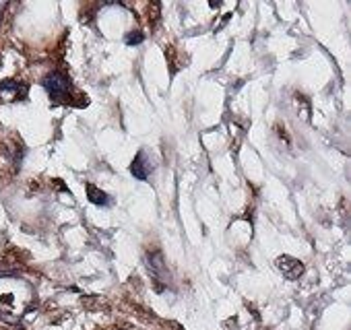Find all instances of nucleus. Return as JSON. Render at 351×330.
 I'll return each mask as SVG.
<instances>
[{
  "mask_svg": "<svg viewBox=\"0 0 351 330\" xmlns=\"http://www.w3.org/2000/svg\"><path fill=\"white\" fill-rule=\"evenodd\" d=\"M27 95V85L19 81H0V97L5 99H25Z\"/></svg>",
  "mask_w": 351,
  "mask_h": 330,
  "instance_id": "4",
  "label": "nucleus"
},
{
  "mask_svg": "<svg viewBox=\"0 0 351 330\" xmlns=\"http://www.w3.org/2000/svg\"><path fill=\"white\" fill-rule=\"evenodd\" d=\"M87 194H89V201H91L93 205H97V207H110V205H112V199H110L106 192L97 190L93 184H87Z\"/></svg>",
  "mask_w": 351,
  "mask_h": 330,
  "instance_id": "5",
  "label": "nucleus"
},
{
  "mask_svg": "<svg viewBox=\"0 0 351 330\" xmlns=\"http://www.w3.org/2000/svg\"><path fill=\"white\" fill-rule=\"evenodd\" d=\"M42 85L54 103H69L73 85H71V79L62 71H52L50 75H46L42 79Z\"/></svg>",
  "mask_w": 351,
  "mask_h": 330,
  "instance_id": "1",
  "label": "nucleus"
},
{
  "mask_svg": "<svg viewBox=\"0 0 351 330\" xmlns=\"http://www.w3.org/2000/svg\"><path fill=\"white\" fill-rule=\"evenodd\" d=\"M277 268H279L289 281L300 279L302 272H304V264H302L300 260L291 258V256H279V258H277Z\"/></svg>",
  "mask_w": 351,
  "mask_h": 330,
  "instance_id": "3",
  "label": "nucleus"
},
{
  "mask_svg": "<svg viewBox=\"0 0 351 330\" xmlns=\"http://www.w3.org/2000/svg\"><path fill=\"white\" fill-rule=\"evenodd\" d=\"M151 161L147 159V153L145 151H138L136 157L132 159L130 163V174L134 176V180H141V182H147L151 170H153V165H149Z\"/></svg>",
  "mask_w": 351,
  "mask_h": 330,
  "instance_id": "2",
  "label": "nucleus"
},
{
  "mask_svg": "<svg viewBox=\"0 0 351 330\" xmlns=\"http://www.w3.org/2000/svg\"><path fill=\"white\" fill-rule=\"evenodd\" d=\"M143 40H145V36H143V34H128V36L124 38V42H126L128 46H138Z\"/></svg>",
  "mask_w": 351,
  "mask_h": 330,
  "instance_id": "6",
  "label": "nucleus"
},
{
  "mask_svg": "<svg viewBox=\"0 0 351 330\" xmlns=\"http://www.w3.org/2000/svg\"><path fill=\"white\" fill-rule=\"evenodd\" d=\"M7 9V3H0V23H3V11Z\"/></svg>",
  "mask_w": 351,
  "mask_h": 330,
  "instance_id": "7",
  "label": "nucleus"
}]
</instances>
